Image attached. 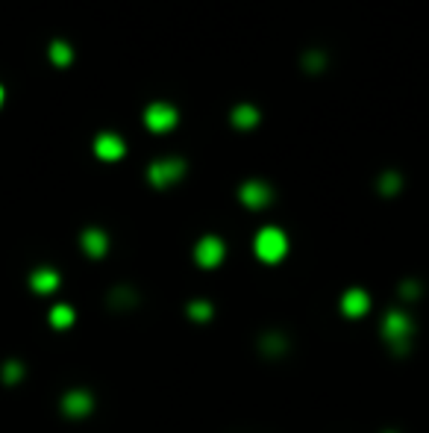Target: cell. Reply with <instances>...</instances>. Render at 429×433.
<instances>
[{
    "label": "cell",
    "mask_w": 429,
    "mask_h": 433,
    "mask_svg": "<svg viewBox=\"0 0 429 433\" xmlns=\"http://www.w3.org/2000/svg\"><path fill=\"white\" fill-rule=\"evenodd\" d=\"M306 68H309V71H320V68H324V56H320V54H309V56H306Z\"/></svg>",
    "instance_id": "cell-15"
},
{
    "label": "cell",
    "mask_w": 429,
    "mask_h": 433,
    "mask_svg": "<svg viewBox=\"0 0 429 433\" xmlns=\"http://www.w3.org/2000/svg\"><path fill=\"white\" fill-rule=\"evenodd\" d=\"M385 333L391 339H403L409 333V321L400 316V312H394V316H388V321H385Z\"/></svg>",
    "instance_id": "cell-11"
},
{
    "label": "cell",
    "mask_w": 429,
    "mask_h": 433,
    "mask_svg": "<svg viewBox=\"0 0 429 433\" xmlns=\"http://www.w3.org/2000/svg\"><path fill=\"white\" fill-rule=\"evenodd\" d=\"M256 121H259L256 107H235V112H233V124L235 127H253Z\"/></svg>",
    "instance_id": "cell-12"
},
{
    "label": "cell",
    "mask_w": 429,
    "mask_h": 433,
    "mask_svg": "<svg viewBox=\"0 0 429 433\" xmlns=\"http://www.w3.org/2000/svg\"><path fill=\"white\" fill-rule=\"evenodd\" d=\"M185 172V162L182 160H159L147 168V180L153 183V186H171V183H177Z\"/></svg>",
    "instance_id": "cell-2"
},
{
    "label": "cell",
    "mask_w": 429,
    "mask_h": 433,
    "mask_svg": "<svg viewBox=\"0 0 429 433\" xmlns=\"http://www.w3.org/2000/svg\"><path fill=\"white\" fill-rule=\"evenodd\" d=\"M83 248H86L91 257H100L106 251V236H103V230H86L83 233Z\"/></svg>",
    "instance_id": "cell-10"
},
{
    "label": "cell",
    "mask_w": 429,
    "mask_h": 433,
    "mask_svg": "<svg viewBox=\"0 0 429 433\" xmlns=\"http://www.w3.org/2000/svg\"><path fill=\"white\" fill-rule=\"evenodd\" d=\"M382 189H388V192H391V189H397V177H394V174L382 177Z\"/></svg>",
    "instance_id": "cell-16"
},
{
    "label": "cell",
    "mask_w": 429,
    "mask_h": 433,
    "mask_svg": "<svg viewBox=\"0 0 429 433\" xmlns=\"http://www.w3.org/2000/svg\"><path fill=\"white\" fill-rule=\"evenodd\" d=\"M0 107H3V86H0Z\"/></svg>",
    "instance_id": "cell-17"
},
{
    "label": "cell",
    "mask_w": 429,
    "mask_h": 433,
    "mask_svg": "<svg viewBox=\"0 0 429 433\" xmlns=\"http://www.w3.org/2000/svg\"><path fill=\"white\" fill-rule=\"evenodd\" d=\"M241 201H244V206H250V209H262L267 201H271V189L259 180H250L241 186Z\"/></svg>",
    "instance_id": "cell-6"
},
{
    "label": "cell",
    "mask_w": 429,
    "mask_h": 433,
    "mask_svg": "<svg viewBox=\"0 0 429 433\" xmlns=\"http://www.w3.org/2000/svg\"><path fill=\"white\" fill-rule=\"evenodd\" d=\"M288 251V239H286V233L283 230H276V227H265L259 236H256V254L259 259L265 262H276V259H283Z\"/></svg>",
    "instance_id": "cell-1"
},
{
    "label": "cell",
    "mask_w": 429,
    "mask_h": 433,
    "mask_svg": "<svg viewBox=\"0 0 429 433\" xmlns=\"http://www.w3.org/2000/svg\"><path fill=\"white\" fill-rule=\"evenodd\" d=\"M197 262L200 266H206V268H212V266H218V262L224 259V242L221 239H214V236H206L203 242H197Z\"/></svg>",
    "instance_id": "cell-5"
},
{
    "label": "cell",
    "mask_w": 429,
    "mask_h": 433,
    "mask_svg": "<svg viewBox=\"0 0 429 433\" xmlns=\"http://www.w3.org/2000/svg\"><path fill=\"white\" fill-rule=\"evenodd\" d=\"M144 124L153 130V133H168L171 127H177V109L171 103H150L144 112Z\"/></svg>",
    "instance_id": "cell-3"
},
{
    "label": "cell",
    "mask_w": 429,
    "mask_h": 433,
    "mask_svg": "<svg viewBox=\"0 0 429 433\" xmlns=\"http://www.w3.org/2000/svg\"><path fill=\"white\" fill-rule=\"evenodd\" d=\"M124 151H127V144L120 142V136H115V133H100V136L95 139V153L100 156V160H106V162L120 160V156H124Z\"/></svg>",
    "instance_id": "cell-4"
},
{
    "label": "cell",
    "mask_w": 429,
    "mask_h": 433,
    "mask_svg": "<svg viewBox=\"0 0 429 433\" xmlns=\"http://www.w3.org/2000/svg\"><path fill=\"white\" fill-rule=\"evenodd\" d=\"M88 407H91V401H88V395H83V392H74V395L65 398V410L74 413V416L88 413Z\"/></svg>",
    "instance_id": "cell-13"
},
{
    "label": "cell",
    "mask_w": 429,
    "mask_h": 433,
    "mask_svg": "<svg viewBox=\"0 0 429 433\" xmlns=\"http://www.w3.org/2000/svg\"><path fill=\"white\" fill-rule=\"evenodd\" d=\"M71 307H56L53 310V316H50V321L56 324V327H65V324H71Z\"/></svg>",
    "instance_id": "cell-14"
},
{
    "label": "cell",
    "mask_w": 429,
    "mask_h": 433,
    "mask_svg": "<svg viewBox=\"0 0 429 433\" xmlns=\"http://www.w3.org/2000/svg\"><path fill=\"white\" fill-rule=\"evenodd\" d=\"M56 283H59V278H56V271H50V268H38L33 274V289L36 292H53Z\"/></svg>",
    "instance_id": "cell-9"
},
{
    "label": "cell",
    "mask_w": 429,
    "mask_h": 433,
    "mask_svg": "<svg viewBox=\"0 0 429 433\" xmlns=\"http://www.w3.org/2000/svg\"><path fill=\"white\" fill-rule=\"evenodd\" d=\"M50 62L56 65V68H68V65L74 62V50L68 42H62V38H56V42H50Z\"/></svg>",
    "instance_id": "cell-8"
},
{
    "label": "cell",
    "mask_w": 429,
    "mask_h": 433,
    "mask_svg": "<svg viewBox=\"0 0 429 433\" xmlns=\"http://www.w3.org/2000/svg\"><path fill=\"white\" fill-rule=\"evenodd\" d=\"M341 307L347 316H361V312H368V295L361 292V289H350V292L344 295Z\"/></svg>",
    "instance_id": "cell-7"
}]
</instances>
